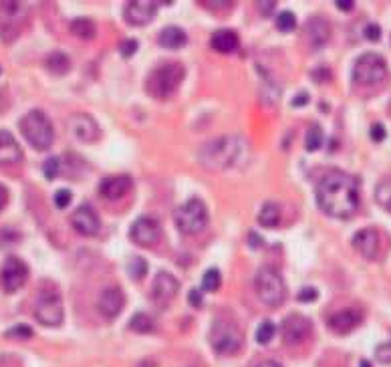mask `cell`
I'll return each mask as SVG.
<instances>
[{
    "instance_id": "6da1fadb",
    "label": "cell",
    "mask_w": 391,
    "mask_h": 367,
    "mask_svg": "<svg viewBox=\"0 0 391 367\" xmlns=\"http://www.w3.org/2000/svg\"><path fill=\"white\" fill-rule=\"evenodd\" d=\"M359 180L347 171L331 169L317 186L319 208L333 218H351L359 208Z\"/></svg>"
},
{
    "instance_id": "7a4b0ae2",
    "label": "cell",
    "mask_w": 391,
    "mask_h": 367,
    "mask_svg": "<svg viewBox=\"0 0 391 367\" xmlns=\"http://www.w3.org/2000/svg\"><path fill=\"white\" fill-rule=\"evenodd\" d=\"M242 141L236 136H220L218 140L208 141L200 147L198 158L200 164L210 171H222L236 164L240 158Z\"/></svg>"
},
{
    "instance_id": "3957f363",
    "label": "cell",
    "mask_w": 391,
    "mask_h": 367,
    "mask_svg": "<svg viewBox=\"0 0 391 367\" xmlns=\"http://www.w3.org/2000/svg\"><path fill=\"white\" fill-rule=\"evenodd\" d=\"M186 79V69L180 63H162L145 79V91L156 99H169Z\"/></svg>"
},
{
    "instance_id": "277c9868",
    "label": "cell",
    "mask_w": 391,
    "mask_h": 367,
    "mask_svg": "<svg viewBox=\"0 0 391 367\" xmlns=\"http://www.w3.org/2000/svg\"><path fill=\"white\" fill-rule=\"evenodd\" d=\"M19 127H21L23 138L28 141V145L34 147V149H39V151L49 149V147L53 145V141H55L53 123H51V119L41 112V109L28 112L27 115L21 119Z\"/></svg>"
},
{
    "instance_id": "5b68a950",
    "label": "cell",
    "mask_w": 391,
    "mask_h": 367,
    "mask_svg": "<svg viewBox=\"0 0 391 367\" xmlns=\"http://www.w3.org/2000/svg\"><path fill=\"white\" fill-rule=\"evenodd\" d=\"M244 335L230 319H216L210 329V345L218 355H236L242 349Z\"/></svg>"
},
{
    "instance_id": "8992f818",
    "label": "cell",
    "mask_w": 391,
    "mask_h": 367,
    "mask_svg": "<svg viewBox=\"0 0 391 367\" xmlns=\"http://www.w3.org/2000/svg\"><path fill=\"white\" fill-rule=\"evenodd\" d=\"M254 289H256L258 299L268 307H280L286 299V284L282 281L280 273L271 266H264L258 271Z\"/></svg>"
},
{
    "instance_id": "52a82bcc",
    "label": "cell",
    "mask_w": 391,
    "mask_h": 367,
    "mask_svg": "<svg viewBox=\"0 0 391 367\" xmlns=\"http://www.w3.org/2000/svg\"><path fill=\"white\" fill-rule=\"evenodd\" d=\"M388 79V63L385 59L377 53H365L353 67V81L365 87H375L381 85Z\"/></svg>"
},
{
    "instance_id": "ba28073f",
    "label": "cell",
    "mask_w": 391,
    "mask_h": 367,
    "mask_svg": "<svg viewBox=\"0 0 391 367\" xmlns=\"http://www.w3.org/2000/svg\"><path fill=\"white\" fill-rule=\"evenodd\" d=\"M173 222L182 234H198L208 226V208L202 200L192 198L176 210Z\"/></svg>"
},
{
    "instance_id": "9c48e42d",
    "label": "cell",
    "mask_w": 391,
    "mask_h": 367,
    "mask_svg": "<svg viewBox=\"0 0 391 367\" xmlns=\"http://www.w3.org/2000/svg\"><path fill=\"white\" fill-rule=\"evenodd\" d=\"M34 317L41 325L45 327H59L63 323L65 311H63V301L56 289H43L36 293L34 299Z\"/></svg>"
},
{
    "instance_id": "30bf717a",
    "label": "cell",
    "mask_w": 391,
    "mask_h": 367,
    "mask_svg": "<svg viewBox=\"0 0 391 367\" xmlns=\"http://www.w3.org/2000/svg\"><path fill=\"white\" fill-rule=\"evenodd\" d=\"M28 21V8L23 2H0V41L12 43Z\"/></svg>"
},
{
    "instance_id": "8fae6325",
    "label": "cell",
    "mask_w": 391,
    "mask_h": 367,
    "mask_svg": "<svg viewBox=\"0 0 391 367\" xmlns=\"http://www.w3.org/2000/svg\"><path fill=\"white\" fill-rule=\"evenodd\" d=\"M280 331H282L284 343L290 345V347H295V345L305 343V341L310 337V333H313V323H310L308 317L301 315V313H290V315L282 321Z\"/></svg>"
},
{
    "instance_id": "7c38bea8",
    "label": "cell",
    "mask_w": 391,
    "mask_h": 367,
    "mask_svg": "<svg viewBox=\"0 0 391 367\" xmlns=\"http://www.w3.org/2000/svg\"><path fill=\"white\" fill-rule=\"evenodd\" d=\"M28 279V266L19 256H8L0 271V286L4 293H17Z\"/></svg>"
},
{
    "instance_id": "4fadbf2b",
    "label": "cell",
    "mask_w": 391,
    "mask_h": 367,
    "mask_svg": "<svg viewBox=\"0 0 391 367\" xmlns=\"http://www.w3.org/2000/svg\"><path fill=\"white\" fill-rule=\"evenodd\" d=\"M129 234H131V240L136 244L149 249V247H156L160 242V238H162V226L151 216H141V218H138L131 224Z\"/></svg>"
},
{
    "instance_id": "5bb4252c",
    "label": "cell",
    "mask_w": 391,
    "mask_h": 367,
    "mask_svg": "<svg viewBox=\"0 0 391 367\" xmlns=\"http://www.w3.org/2000/svg\"><path fill=\"white\" fill-rule=\"evenodd\" d=\"M178 291H180L178 279L166 271H160L154 279V284H151V299L158 307H166L178 295Z\"/></svg>"
},
{
    "instance_id": "9a60e30c",
    "label": "cell",
    "mask_w": 391,
    "mask_h": 367,
    "mask_svg": "<svg viewBox=\"0 0 391 367\" xmlns=\"http://www.w3.org/2000/svg\"><path fill=\"white\" fill-rule=\"evenodd\" d=\"M69 129L77 140L85 141V143H93V141L99 140V136H101V129H99L97 121L87 113H75L69 119Z\"/></svg>"
},
{
    "instance_id": "2e32d148",
    "label": "cell",
    "mask_w": 391,
    "mask_h": 367,
    "mask_svg": "<svg viewBox=\"0 0 391 367\" xmlns=\"http://www.w3.org/2000/svg\"><path fill=\"white\" fill-rule=\"evenodd\" d=\"M158 14V4L156 2H149V0H136V2H129L125 6V21L134 27H145L149 25Z\"/></svg>"
},
{
    "instance_id": "e0dca14e",
    "label": "cell",
    "mask_w": 391,
    "mask_h": 367,
    "mask_svg": "<svg viewBox=\"0 0 391 367\" xmlns=\"http://www.w3.org/2000/svg\"><path fill=\"white\" fill-rule=\"evenodd\" d=\"M123 307H125V295L119 286H107L101 291V295L97 299V309L103 317L115 319Z\"/></svg>"
},
{
    "instance_id": "ac0fdd59",
    "label": "cell",
    "mask_w": 391,
    "mask_h": 367,
    "mask_svg": "<svg viewBox=\"0 0 391 367\" xmlns=\"http://www.w3.org/2000/svg\"><path fill=\"white\" fill-rule=\"evenodd\" d=\"M361 321H363V313L359 309L349 307V309H341L337 311V313H333V315L329 317L327 325H329L331 331H335L339 335H343V333L353 331L355 327H359Z\"/></svg>"
},
{
    "instance_id": "d6986e66",
    "label": "cell",
    "mask_w": 391,
    "mask_h": 367,
    "mask_svg": "<svg viewBox=\"0 0 391 367\" xmlns=\"http://www.w3.org/2000/svg\"><path fill=\"white\" fill-rule=\"evenodd\" d=\"M71 224H73V228H75L79 234H83V236H93V234L99 232L101 220H99L97 212H95L91 206L83 204V206H79V208L73 212V216H71Z\"/></svg>"
},
{
    "instance_id": "ffe728a7",
    "label": "cell",
    "mask_w": 391,
    "mask_h": 367,
    "mask_svg": "<svg viewBox=\"0 0 391 367\" xmlns=\"http://www.w3.org/2000/svg\"><path fill=\"white\" fill-rule=\"evenodd\" d=\"M353 247L359 254H363L365 258L369 260H375L379 249H381V238H379V232L375 228H363L359 232H355L353 236Z\"/></svg>"
},
{
    "instance_id": "44dd1931",
    "label": "cell",
    "mask_w": 391,
    "mask_h": 367,
    "mask_svg": "<svg viewBox=\"0 0 391 367\" xmlns=\"http://www.w3.org/2000/svg\"><path fill=\"white\" fill-rule=\"evenodd\" d=\"M131 186H134V180L129 176H125V174L109 176L99 184V194L107 198V200H112V202L113 200H121L125 194H129Z\"/></svg>"
},
{
    "instance_id": "7402d4cb",
    "label": "cell",
    "mask_w": 391,
    "mask_h": 367,
    "mask_svg": "<svg viewBox=\"0 0 391 367\" xmlns=\"http://www.w3.org/2000/svg\"><path fill=\"white\" fill-rule=\"evenodd\" d=\"M23 162V149L10 132L0 129V166H12Z\"/></svg>"
},
{
    "instance_id": "603a6c76",
    "label": "cell",
    "mask_w": 391,
    "mask_h": 367,
    "mask_svg": "<svg viewBox=\"0 0 391 367\" xmlns=\"http://www.w3.org/2000/svg\"><path fill=\"white\" fill-rule=\"evenodd\" d=\"M307 39L310 43V47L315 49H321L329 43L331 39V25L327 19L323 17H313L307 25Z\"/></svg>"
},
{
    "instance_id": "cb8c5ba5",
    "label": "cell",
    "mask_w": 391,
    "mask_h": 367,
    "mask_svg": "<svg viewBox=\"0 0 391 367\" xmlns=\"http://www.w3.org/2000/svg\"><path fill=\"white\" fill-rule=\"evenodd\" d=\"M186 41H188V36H186V32H184L180 27L162 28V32H160V36H158L160 47L169 49V51L182 49V47L186 45Z\"/></svg>"
},
{
    "instance_id": "d4e9b609",
    "label": "cell",
    "mask_w": 391,
    "mask_h": 367,
    "mask_svg": "<svg viewBox=\"0 0 391 367\" xmlns=\"http://www.w3.org/2000/svg\"><path fill=\"white\" fill-rule=\"evenodd\" d=\"M212 49H216L218 53H232L238 49V34L234 30H228V28H222V30H216L212 34Z\"/></svg>"
},
{
    "instance_id": "484cf974",
    "label": "cell",
    "mask_w": 391,
    "mask_h": 367,
    "mask_svg": "<svg viewBox=\"0 0 391 367\" xmlns=\"http://www.w3.org/2000/svg\"><path fill=\"white\" fill-rule=\"evenodd\" d=\"M280 222V208L277 202H266L258 214V224L264 228H275Z\"/></svg>"
},
{
    "instance_id": "4316f807",
    "label": "cell",
    "mask_w": 391,
    "mask_h": 367,
    "mask_svg": "<svg viewBox=\"0 0 391 367\" xmlns=\"http://www.w3.org/2000/svg\"><path fill=\"white\" fill-rule=\"evenodd\" d=\"M71 32L81 41H93L97 34V27L91 19H75L71 23Z\"/></svg>"
},
{
    "instance_id": "83f0119b",
    "label": "cell",
    "mask_w": 391,
    "mask_h": 367,
    "mask_svg": "<svg viewBox=\"0 0 391 367\" xmlns=\"http://www.w3.org/2000/svg\"><path fill=\"white\" fill-rule=\"evenodd\" d=\"M47 69L55 75H65L71 69V59L61 51H55L47 56Z\"/></svg>"
},
{
    "instance_id": "f1b7e54d",
    "label": "cell",
    "mask_w": 391,
    "mask_h": 367,
    "mask_svg": "<svg viewBox=\"0 0 391 367\" xmlns=\"http://www.w3.org/2000/svg\"><path fill=\"white\" fill-rule=\"evenodd\" d=\"M375 202L385 210L391 212V178H383L375 188Z\"/></svg>"
},
{
    "instance_id": "f546056e",
    "label": "cell",
    "mask_w": 391,
    "mask_h": 367,
    "mask_svg": "<svg viewBox=\"0 0 391 367\" xmlns=\"http://www.w3.org/2000/svg\"><path fill=\"white\" fill-rule=\"evenodd\" d=\"M129 329L136 331V333H151L156 329V321L147 313H138L136 317H131Z\"/></svg>"
},
{
    "instance_id": "4dcf8cb0",
    "label": "cell",
    "mask_w": 391,
    "mask_h": 367,
    "mask_svg": "<svg viewBox=\"0 0 391 367\" xmlns=\"http://www.w3.org/2000/svg\"><path fill=\"white\" fill-rule=\"evenodd\" d=\"M127 275L134 279V281H141L145 275H147V260L143 256H134L129 262H127Z\"/></svg>"
},
{
    "instance_id": "1f68e13d",
    "label": "cell",
    "mask_w": 391,
    "mask_h": 367,
    "mask_svg": "<svg viewBox=\"0 0 391 367\" xmlns=\"http://www.w3.org/2000/svg\"><path fill=\"white\" fill-rule=\"evenodd\" d=\"M323 129H321V125H310L307 129V138H305V147H307V151H317L321 145H323Z\"/></svg>"
},
{
    "instance_id": "d6a6232c",
    "label": "cell",
    "mask_w": 391,
    "mask_h": 367,
    "mask_svg": "<svg viewBox=\"0 0 391 367\" xmlns=\"http://www.w3.org/2000/svg\"><path fill=\"white\" fill-rule=\"evenodd\" d=\"M220 282H222V277H220V271L218 269H208L202 277V289L208 291V293H214L220 289Z\"/></svg>"
},
{
    "instance_id": "836d02e7",
    "label": "cell",
    "mask_w": 391,
    "mask_h": 367,
    "mask_svg": "<svg viewBox=\"0 0 391 367\" xmlns=\"http://www.w3.org/2000/svg\"><path fill=\"white\" fill-rule=\"evenodd\" d=\"M275 333H277L275 323H273V321H264V323H260V327H258V331H256V341H258L260 345H266V343L273 341Z\"/></svg>"
},
{
    "instance_id": "e575fe53",
    "label": "cell",
    "mask_w": 391,
    "mask_h": 367,
    "mask_svg": "<svg viewBox=\"0 0 391 367\" xmlns=\"http://www.w3.org/2000/svg\"><path fill=\"white\" fill-rule=\"evenodd\" d=\"M295 27H297V17L290 10L280 12V17L277 19V28L280 32H290V30H295Z\"/></svg>"
},
{
    "instance_id": "d590c367",
    "label": "cell",
    "mask_w": 391,
    "mask_h": 367,
    "mask_svg": "<svg viewBox=\"0 0 391 367\" xmlns=\"http://www.w3.org/2000/svg\"><path fill=\"white\" fill-rule=\"evenodd\" d=\"M4 337L8 339H28L32 337V329L28 325H14L12 329H8L4 333Z\"/></svg>"
},
{
    "instance_id": "8d00e7d4",
    "label": "cell",
    "mask_w": 391,
    "mask_h": 367,
    "mask_svg": "<svg viewBox=\"0 0 391 367\" xmlns=\"http://www.w3.org/2000/svg\"><path fill=\"white\" fill-rule=\"evenodd\" d=\"M59 166H61V162H59V158H49L45 164H43V171H45V178L47 180H55L56 176H59Z\"/></svg>"
},
{
    "instance_id": "74e56055",
    "label": "cell",
    "mask_w": 391,
    "mask_h": 367,
    "mask_svg": "<svg viewBox=\"0 0 391 367\" xmlns=\"http://www.w3.org/2000/svg\"><path fill=\"white\" fill-rule=\"evenodd\" d=\"M375 357H377V361H381L383 366H390L391 364V341H388V343H381V345L375 349Z\"/></svg>"
},
{
    "instance_id": "f35d334b",
    "label": "cell",
    "mask_w": 391,
    "mask_h": 367,
    "mask_svg": "<svg viewBox=\"0 0 391 367\" xmlns=\"http://www.w3.org/2000/svg\"><path fill=\"white\" fill-rule=\"evenodd\" d=\"M138 49H140V45H138V41H134V39H127V41H123V43L119 45V53L125 56V59H129Z\"/></svg>"
},
{
    "instance_id": "ab89813d",
    "label": "cell",
    "mask_w": 391,
    "mask_h": 367,
    "mask_svg": "<svg viewBox=\"0 0 391 367\" xmlns=\"http://www.w3.org/2000/svg\"><path fill=\"white\" fill-rule=\"evenodd\" d=\"M71 198H73V194H71V190H56L55 192V206L56 208H67L69 206V202H71Z\"/></svg>"
},
{
    "instance_id": "60d3db41",
    "label": "cell",
    "mask_w": 391,
    "mask_h": 367,
    "mask_svg": "<svg viewBox=\"0 0 391 367\" xmlns=\"http://www.w3.org/2000/svg\"><path fill=\"white\" fill-rule=\"evenodd\" d=\"M317 297H319V293H317V289H313V286H307V289H303V291L299 293V301H301V303L317 301Z\"/></svg>"
},
{
    "instance_id": "b9f144b4",
    "label": "cell",
    "mask_w": 391,
    "mask_h": 367,
    "mask_svg": "<svg viewBox=\"0 0 391 367\" xmlns=\"http://www.w3.org/2000/svg\"><path fill=\"white\" fill-rule=\"evenodd\" d=\"M369 134H371V140L373 141L385 140V127H383L381 123H373V125H371V129H369Z\"/></svg>"
},
{
    "instance_id": "7bdbcfd3",
    "label": "cell",
    "mask_w": 391,
    "mask_h": 367,
    "mask_svg": "<svg viewBox=\"0 0 391 367\" xmlns=\"http://www.w3.org/2000/svg\"><path fill=\"white\" fill-rule=\"evenodd\" d=\"M379 36H381V28L377 25H367L365 27V39L367 41H379Z\"/></svg>"
},
{
    "instance_id": "ee69618b",
    "label": "cell",
    "mask_w": 391,
    "mask_h": 367,
    "mask_svg": "<svg viewBox=\"0 0 391 367\" xmlns=\"http://www.w3.org/2000/svg\"><path fill=\"white\" fill-rule=\"evenodd\" d=\"M188 297H190V305H192V307H196V309L204 305V301H202V293H200L198 289H192Z\"/></svg>"
},
{
    "instance_id": "f6af8a7d",
    "label": "cell",
    "mask_w": 391,
    "mask_h": 367,
    "mask_svg": "<svg viewBox=\"0 0 391 367\" xmlns=\"http://www.w3.org/2000/svg\"><path fill=\"white\" fill-rule=\"evenodd\" d=\"M258 6H260V12H262L264 17H268V14L273 12V8L277 6V2H258Z\"/></svg>"
},
{
    "instance_id": "bcb514c9",
    "label": "cell",
    "mask_w": 391,
    "mask_h": 367,
    "mask_svg": "<svg viewBox=\"0 0 391 367\" xmlns=\"http://www.w3.org/2000/svg\"><path fill=\"white\" fill-rule=\"evenodd\" d=\"M307 103H308L307 93H301V95H297V97L293 99V105H295V107H303V105H307Z\"/></svg>"
},
{
    "instance_id": "7dc6e473",
    "label": "cell",
    "mask_w": 391,
    "mask_h": 367,
    "mask_svg": "<svg viewBox=\"0 0 391 367\" xmlns=\"http://www.w3.org/2000/svg\"><path fill=\"white\" fill-rule=\"evenodd\" d=\"M337 6H339L341 10H351V8L355 6V2H353V0H337Z\"/></svg>"
},
{
    "instance_id": "c3c4849f",
    "label": "cell",
    "mask_w": 391,
    "mask_h": 367,
    "mask_svg": "<svg viewBox=\"0 0 391 367\" xmlns=\"http://www.w3.org/2000/svg\"><path fill=\"white\" fill-rule=\"evenodd\" d=\"M6 200H8V192H6V188L0 184V210L6 206Z\"/></svg>"
},
{
    "instance_id": "681fc988",
    "label": "cell",
    "mask_w": 391,
    "mask_h": 367,
    "mask_svg": "<svg viewBox=\"0 0 391 367\" xmlns=\"http://www.w3.org/2000/svg\"><path fill=\"white\" fill-rule=\"evenodd\" d=\"M202 4H206V6H232V2H208V0H204Z\"/></svg>"
},
{
    "instance_id": "f907efd6",
    "label": "cell",
    "mask_w": 391,
    "mask_h": 367,
    "mask_svg": "<svg viewBox=\"0 0 391 367\" xmlns=\"http://www.w3.org/2000/svg\"><path fill=\"white\" fill-rule=\"evenodd\" d=\"M249 238H251V244H252V247H258V244H260V240H258V236H256V232H251V234H249Z\"/></svg>"
},
{
    "instance_id": "816d5d0a",
    "label": "cell",
    "mask_w": 391,
    "mask_h": 367,
    "mask_svg": "<svg viewBox=\"0 0 391 367\" xmlns=\"http://www.w3.org/2000/svg\"><path fill=\"white\" fill-rule=\"evenodd\" d=\"M258 367H282L280 364H277V361H264V364H260Z\"/></svg>"
},
{
    "instance_id": "f5cc1de1",
    "label": "cell",
    "mask_w": 391,
    "mask_h": 367,
    "mask_svg": "<svg viewBox=\"0 0 391 367\" xmlns=\"http://www.w3.org/2000/svg\"><path fill=\"white\" fill-rule=\"evenodd\" d=\"M359 367H371V364H369V361H361V366Z\"/></svg>"
},
{
    "instance_id": "db71d44e",
    "label": "cell",
    "mask_w": 391,
    "mask_h": 367,
    "mask_svg": "<svg viewBox=\"0 0 391 367\" xmlns=\"http://www.w3.org/2000/svg\"><path fill=\"white\" fill-rule=\"evenodd\" d=\"M0 73H2V71H0Z\"/></svg>"
}]
</instances>
